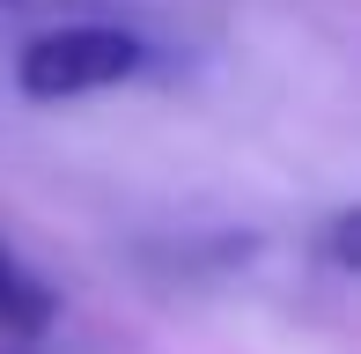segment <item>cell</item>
<instances>
[{"mask_svg":"<svg viewBox=\"0 0 361 354\" xmlns=\"http://www.w3.org/2000/svg\"><path fill=\"white\" fill-rule=\"evenodd\" d=\"M147 67V37H133L126 23H59L15 52V89L30 104H74V96L118 89Z\"/></svg>","mask_w":361,"mask_h":354,"instance_id":"1","label":"cell"},{"mask_svg":"<svg viewBox=\"0 0 361 354\" xmlns=\"http://www.w3.org/2000/svg\"><path fill=\"white\" fill-rule=\"evenodd\" d=\"M59 317V295L37 266H23L8 244H0V340H44Z\"/></svg>","mask_w":361,"mask_h":354,"instance_id":"2","label":"cell"},{"mask_svg":"<svg viewBox=\"0 0 361 354\" xmlns=\"http://www.w3.org/2000/svg\"><path fill=\"white\" fill-rule=\"evenodd\" d=\"M354 236H361V214H354V207H339V214H332V236H324V251H332L339 273L361 266V244H354Z\"/></svg>","mask_w":361,"mask_h":354,"instance_id":"3","label":"cell"},{"mask_svg":"<svg viewBox=\"0 0 361 354\" xmlns=\"http://www.w3.org/2000/svg\"><path fill=\"white\" fill-rule=\"evenodd\" d=\"M0 8H15V15H37V8H67V0H0Z\"/></svg>","mask_w":361,"mask_h":354,"instance_id":"4","label":"cell"}]
</instances>
